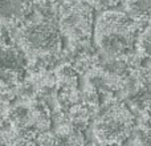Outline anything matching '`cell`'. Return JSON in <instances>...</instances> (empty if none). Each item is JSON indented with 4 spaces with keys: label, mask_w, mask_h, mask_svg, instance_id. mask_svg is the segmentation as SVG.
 Returning a JSON list of instances; mask_svg holds the SVG:
<instances>
[{
    "label": "cell",
    "mask_w": 151,
    "mask_h": 146,
    "mask_svg": "<svg viewBox=\"0 0 151 146\" xmlns=\"http://www.w3.org/2000/svg\"><path fill=\"white\" fill-rule=\"evenodd\" d=\"M94 45L99 56L115 59L135 48L138 32L123 11L110 9L99 13L93 28Z\"/></svg>",
    "instance_id": "1"
},
{
    "label": "cell",
    "mask_w": 151,
    "mask_h": 146,
    "mask_svg": "<svg viewBox=\"0 0 151 146\" xmlns=\"http://www.w3.org/2000/svg\"><path fill=\"white\" fill-rule=\"evenodd\" d=\"M135 125V117L125 102L105 98L93 118V133L99 145H121L130 138Z\"/></svg>",
    "instance_id": "2"
},
{
    "label": "cell",
    "mask_w": 151,
    "mask_h": 146,
    "mask_svg": "<svg viewBox=\"0 0 151 146\" xmlns=\"http://www.w3.org/2000/svg\"><path fill=\"white\" fill-rule=\"evenodd\" d=\"M13 45L20 48L27 57L58 55L64 48L57 24L39 20L31 15L17 29Z\"/></svg>",
    "instance_id": "3"
},
{
    "label": "cell",
    "mask_w": 151,
    "mask_h": 146,
    "mask_svg": "<svg viewBox=\"0 0 151 146\" xmlns=\"http://www.w3.org/2000/svg\"><path fill=\"white\" fill-rule=\"evenodd\" d=\"M57 28L68 41L91 40L94 11L88 1H65L58 8Z\"/></svg>",
    "instance_id": "4"
},
{
    "label": "cell",
    "mask_w": 151,
    "mask_h": 146,
    "mask_svg": "<svg viewBox=\"0 0 151 146\" xmlns=\"http://www.w3.org/2000/svg\"><path fill=\"white\" fill-rule=\"evenodd\" d=\"M27 56L16 45L0 47V86L15 88L25 78Z\"/></svg>",
    "instance_id": "5"
},
{
    "label": "cell",
    "mask_w": 151,
    "mask_h": 146,
    "mask_svg": "<svg viewBox=\"0 0 151 146\" xmlns=\"http://www.w3.org/2000/svg\"><path fill=\"white\" fill-rule=\"evenodd\" d=\"M85 81H86V85L93 86L98 92L101 98L102 96L105 98H113V97L115 98L117 93L119 92L121 86H122L123 78L111 74V73H107L102 68L97 66V68L91 69L90 72L86 73Z\"/></svg>",
    "instance_id": "6"
},
{
    "label": "cell",
    "mask_w": 151,
    "mask_h": 146,
    "mask_svg": "<svg viewBox=\"0 0 151 146\" xmlns=\"http://www.w3.org/2000/svg\"><path fill=\"white\" fill-rule=\"evenodd\" d=\"M32 13V3L17 0H0V23L21 25Z\"/></svg>",
    "instance_id": "7"
},
{
    "label": "cell",
    "mask_w": 151,
    "mask_h": 146,
    "mask_svg": "<svg viewBox=\"0 0 151 146\" xmlns=\"http://www.w3.org/2000/svg\"><path fill=\"white\" fill-rule=\"evenodd\" d=\"M5 121L11 129H24L32 128V113L28 102H16L7 109L4 114Z\"/></svg>",
    "instance_id": "8"
},
{
    "label": "cell",
    "mask_w": 151,
    "mask_h": 146,
    "mask_svg": "<svg viewBox=\"0 0 151 146\" xmlns=\"http://www.w3.org/2000/svg\"><path fill=\"white\" fill-rule=\"evenodd\" d=\"M56 80V88L58 92L77 90L80 84V76L69 64H60L53 71Z\"/></svg>",
    "instance_id": "9"
},
{
    "label": "cell",
    "mask_w": 151,
    "mask_h": 146,
    "mask_svg": "<svg viewBox=\"0 0 151 146\" xmlns=\"http://www.w3.org/2000/svg\"><path fill=\"white\" fill-rule=\"evenodd\" d=\"M32 113V126L36 130V133H42L48 132L52 128V117H50V110L41 102L33 101L28 102Z\"/></svg>",
    "instance_id": "10"
},
{
    "label": "cell",
    "mask_w": 151,
    "mask_h": 146,
    "mask_svg": "<svg viewBox=\"0 0 151 146\" xmlns=\"http://www.w3.org/2000/svg\"><path fill=\"white\" fill-rule=\"evenodd\" d=\"M55 146H86L83 133L76 130L70 125H64L56 128Z\"/></svg>",
    "instance_id": "11"
},
{
    "label": "cell",
    "mask_w": 151,
    "mask_h": 146,
    "mask_svg": "<svg viewBox=\"0 0 151 146\" xmlns=\"http://www.w3.org/2000/svg\"><path fill=\"white\" fill-rule=\"evenodd\" d=\"M61 3L58 1H35L32 3V13L35 19L49 23L57 24V16H58V8Z\"/></svg>",
    "instance_id": "12"
},
{
    "label": "cell",
    "mask_w": 151,
    "mask_h": 146,
    "mask_svg": "<svg viewBox=\"0 0 151 146\" xmlns=\"http://www.w3.org/2000/svg\"><path fill=\"white\" fill-rule=\"evenodd\" d=\"M137 142L139 146H151V113L137 117Z\"/></svg>",
    "instance_id": "13"
},
{
    "label": "cell",
    "mask_w": 151,
    "mask_h": 146,
    "mask_svg": "<svg viewBox=\"0 0 151 146\" xmlns=\"http://www.w3.org/2000/svg\"><path fill=\"white\" fill-rule=\"evenodd\" d=\"M16 98L20 100V102H31L35 100L37 93V85L29 77H25L19 85L13 88Z\"/></svg>",
    "instance_id": "14"
},
{
    "label": "cell",
    "mask_w": 151,
    "mask_h": 146,
    "mask_svg": "<svg viewBox=\"0 0 151 146\" xmlns=\"http://www.w3.org/2000/svg\"><path fill=\"white\" fill-rule=\"evenodd\" d=\"M102 102V98L99 96V93L93 88V86L85 85V88L81 90V104L89 106L93 110H98L99 105Z\"/></svg>",
    "instance_id": "15"
},
{
    "label": "cell",
    "mask_w": 151,
    "mask_h": 146,
    "mask_svg": "<svg viewBox=\"0 0 151 146\" xmlns=\"http://www.w3.org/2000/svg\"><path fill=\"white\" fill-rule=\"evenodd\" d=\"M135 49L146 59H151V27L138 33L135 41Z\"/></svg>",
    "instance_id": "16"
},
{
    "label": "cell",
    "mask_w": 151,
    "mask_h": 146,
    "mask_svg": "<svg viewBox=\"0 0 151 146\" xmlns=\"http://www.w3.org/2000/svg\"><path fill=\"white\" fill-rule=\"evenodd\" d=\"M123 59H125V63H126V65H127L129 71L131 72V71H138V69H141L146 57H145L143 55H141V53L134 48V49L130 51L129 53L123 55Z\"/></svg>",
    "instance_id": "17"
},
{
    "label": "cell",
    "mask_w": 151,
    "mask_h": 146,
    "mask_svg": "<svg viewBox=\"0 0 151 146\" xmlns=\"http://www.w3.org/2000/svg\"><path fill=\"white\" fill-rule=\"evenodd\" d=\"M88 3L93 8V11H98L99 13L106 12V11L110 9H115V7L121 4L117 0H97V1H88Z\"/></svg>",
    "instance_id": "18"
},
{
    "label": "cell",
    "mask_w": 151,
    "mask_h": 146,
    "mask_svg": "<svg viewBox=\"0 0 151 146\" xmlns=\"http://www.w3.org/2000/svg\"><path fill=\"white\" fill-rule=\"evenodd\" d=\"M55 141H56L55 133L50 130L39 133L36 136V138H35V144L37 146H55Z\"/></svg>",
    "instance_id": "19"
},
{
    "label": "cell",
    "mask_w": 151,
    "mask_h": 146,
    "mask_svg": "<svg viewBox=\"0 0 151 146\" xmlns=\"http://www.w3.org/2000/svg\"><path fill=\"white\" fill-rule=\"evenodd\" d=\"M16 139L17 137L11 128L0 129V146H12Z\"/></svg>",
    "instance_id": "20"
},
{
    "label": "cell",
    "mask_w": 151,
    "mask_h": 146,
    "mask_svg": "<svg viewBox=\"0 0 151 146\" xmlns=\"http://www.w3.org/2000/svg\"><path fill=\"white\" fill-rule=\"evenodd\" d=\"M11 39H9V33H8V29L4 24L0 23V47H4V45H11ZM13 45V44H12Z\"/></svg>",
    "instance_id": "21"
},
{
    "label": "cell",
    "mask_w": 151,
    "mask_h": 146,
    "mask_svg": "<svg viewBox=\"0 0 151 146\" xmlns=\"http://www.w3.org/2000/svg\"><path fill=\"white\" fill-rule=\"evenodd\" d=\"M142 69L147 73L149 77H151V59H145L143 65H142Z\"/></svg>",
    "instance_id": "22"
},
{
    "label": "cell",
    "mask_w": 151,
    "mask_h": 146,
    "mask_svg": "<svg viewBox=\"0 0 151 146\" xmlns=\"http://www.w3.org/2000/svg\"><path fill=\"white\" fill-rule=\"evenodd\" d=\"M12 146H37L35 142H27V141H21V139H16V142Z\"/></svg>",
    "instance_id": "23"
},
{
    "label": "cell",
    "mask_w": 151,
    "mask_h": 146,
    "mask_svg": "<svg viewBox=\"0 0 151 146\" xmlns=\"http://www.w3.org/2000/svg\"><path fill=\"white\" fill-rule=\"evenodd\" d=\"M93 146H105V145H99V144H98V145H93Z\"/></svg>",
    "instance_id": "24"
}]
</instances>
